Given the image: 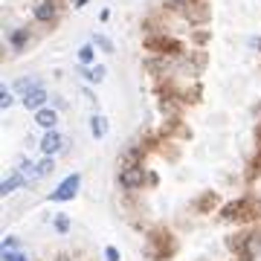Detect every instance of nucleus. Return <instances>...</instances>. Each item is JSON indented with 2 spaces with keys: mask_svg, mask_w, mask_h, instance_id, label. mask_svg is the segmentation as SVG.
I'll return each mask as SVG.
<instances>
[{
  "mask_svg": "<svg viewBox=\"0 0 261 261\" xmlns=\"http://www.w3.org/2000/svg\"><path fill=\"white\" fill-rule=\"evenodd\" d=\"M3 261H29V258L18 250H3Z\"/></svg>",
  "mask_w": 261,
  "mask_h": 261,
  "instance_id": "nucleus-23",
  "label": "nucleus"
},
{
  "mask_svg": "<svg viewBox=\"0 0 261 261\" xmlns=\"http://www.w3.org/2000/svg\"><path fill=\"white\" fill-rule=\"evenodd\" d=\"M23 174H9V177L3 180V186H0V192H3V195H12V192H15V189L18 186H23Z\"/></svg>",
  "mask_w": 261,
  "mask_h": 261,
  "instance_id": "nucleus-13",
  "label": "nucleus"
},
{
  "mask_svg": "<svg viewBox=\"0 0 261 261\" xmlns=\"http://www.w3.org/2000/svg\"><path fill=\"white\" fill-rule=\"evenodd\" d=\"M35 125H41V128H47V130H56L58 113L53 108H41V111H35Z\"/></svg>",
  "mask_w": 261,
  "mask_h": 261,
  "instance_id": "nucleus-8",
  "label": "nucleus"
},
{
  "mask_svg": "<svg viewBox=\"0 0 261 261\" xmlns=\"http://www.w3.org/2000/svg\"><path fill=\"white\" fill-rule=\"evenodd\" d=\"M93 44H96L99 49H102V53H108V56H111V53H116V47H113V41H111L108 35H102V32H96Z\"/></svg>",
  "mask_w": 261,
  "mask_h": 261,
  "instance_id": "nucleus-17",
  "label": "nucleus"
},
{
  "mask_svg": "<svg viewBox=\"0 0 261 261\" xmlns=\"http://www.w3.org/2000/svg\"><path fill=\"white\" fill-rule=\"evenodd\" d=\"M255 137H258V148H261V125H258V130H255Z\"/></svg>",
  "mask_w": 261,
  "mask_h": 261,
  "instance_id": "nucleus-30",
  "label": "nucleus"
},
{
  "mask_svg": "<svg viewBox=\"0 0 261 261\" xmlns=\"http://www.w3.org/2000/svg\"><path fill=\"white\" fill-rule=\"evenodd\" d=\"M105 258H108V261H122V255H119L116 247H105Z\"/></svg>",
  "mask_w": 261,
  "mask_h": 261,
  "instance_id": "nucleus-25",
  "label": "nucleus"
},
{
  "mask_svg": "<svg viewBox=\"0 0 261 261\" xmlns=\"http://www.w3.org/2000/svg\"><path fill=\"white\" fill-rule=\"evenodd\" d=\"M261 212V203L255 197H238V200H229V203L221 209V218L224 221H255Z\"/></svg>",
  "mask_w": 261,
  "mask_h": 261,
  "instance_id": "nucleus-1",
  "label": "nucleus"
},
{
  "mask_svg": "<svg viewBox=\"0 0 261 261\" xmlns=\"http://www.w3.org/2000/svg\"><path fill=\"white\" fill-rule=\"evenodd\" d=\"M90 134H93L96 140H102L105 134H108V119H105L102 113H96L93 119H90Z\"/></svg>",
  "mask_w": 261,
  "mask_h": 261,
  "instance_id": "nucleus-12",
  "label": "nucleus"
},
{
  "mask_svg": "<svg viewBox=\"0 0 261 261\" xmlns=\"http://www.w3.org/2000/svg\"><path fill=\"white\" fill-rule=\"evenodd\" d=\"M79 61H82V64H93L96 61V44H84V47H79Z\"/></svg>",
  "mask_w": 261,
  "mask_h": 261,
  "instance_id": "nucleus-15",
  "label": "nucleus"
},
{
  "mask_svg": "<svg viewBox=\"0 0 261 261\" xmlns=\"http://www.w3.org/2000/svg\"><path fill=\"white\" fill-rule=\"evenodd\" d=\"M261 174V148H258V154L252 157V163H250V171H247V180H255Z\"/></svg>",
  "mask_w": 261,
  "mask_h": 261,
  "instance_id": "nucleus-21",
  "label": "nucleus"
},
{
  "mask_svg": "<svg viewBox=\"0 0 261 261\" xmlns=\"http://www.w3.org/2000/svg\"><path fill=\"white\" fill-rule=\"evenodd\" d=\"M47 90L44 87H38V90H32V93H27V96H20V102H23V108H29V111H41L44 105H47Z\"/></svg>",
  "mask_w": 261,
  "mask_h": 261,
  "instance_id": "nucleus-7",
  "label": "nucleus"
},
{
  "mask_svg": "<svg viewBox=\"0 0 261 261\" xmlns=\"http://www.w3.org/2000/svg\"><path fill=\"white\" fill-rule=\"evenodd\" d=\"M82 6H87V0H75V9H82Z\"/></svg>",
  "mask_w": 261,
  "mask_h": 261,
  "instance_id": "nucleus-29",
  "label": "nucleus"
},
{
  "mask_svg": "<svg viewBox=\"0 0 261 261\" xmlns=\"http://www.w3.org/2000/svg\"><path fill=\"white\" fill-rule=\"evenodd\" d=\"M209 41V32H195V44H206Z\"/></svg>",
  "mask_w": 261,
  "mask_h": 261,
  "instance_id": "nucleus-27",
  "label": "nucleus"
},
{
  "mask_svg": "<svg viewBox=\"0 0 261 261\" xmlns=\"http://www.w3.org/2000/svg\"><path fill=\"white\" fill-rule=\"evenodd\" d=\"M79 186H82V174H70V177H67L64 183L49 195V200H56V203H61V200H73L75 192H79Z\"/></svg>",
  "mask_w": 261,
  "mask_h": 261,
  "instance_id": "nucleus-5",
  "label": "nucleus"
},
{
  "mask_svg": "<svg viewBox=\"0 0 261 261\" xmlns=\"http://www.w3.org/2000/svg\"><path fill=\"white\" fill-rule=\"evenodd\" d=\"M171 3H177V6H192L195 0H171Z\"/></svg>",
  "mask_w": 261,
  "mask_h": 261,
  "instance_id": "nucleus-28",
  "label": "nucleus"
},
{
  "mask_svg": "<svg viewBox=\"0 0 261 261\" xmlns=\"http://www.w3.org/2000/svg\"><path fill=\"white\" fill-rule=\"evenodd\" d=\"M247 238H250V232H238V235H232V238H229L226 244H229V250H235L238 255H241V252H244V244H247Z\"/></svg>",
  "mask_w": 261,
  "mask_h": 261,
  "instance_id": "nucleus-19",
  "label": "nucleus"
},
{
  "mask_svg": "<svg viewBox=\"0 0 261 261\" xmlns=\"http://www.w3.org/2000/svg\"><path fill=\"white\" fill-rule=\"evenodd\" d=\"M174 250H177V244H174V238H171V232H168V229L157 226V229H151V232H148V255L154 261L171 258V255H174Z\"/></svg>",
  "mask_w": 261,
  "mask_h": 261,
  "instance_id": "nucleus-2",
  "label": "nucleus"
},
{
  "mask_svg": "<svg viewBox=\"0 0 261 261\" xmlns=\"http://www.w3.org/2000/svg\"><path fill=\"white\" fill-rule=\"evenodd\" d=\"M105 73H108V70H105V64H93L90 70H82V75L87 79V82H93V84H99V82H102V79H105Z\"/></svg>",
  "mask_w": 261,
  "mask_h": 261,
  "instance_id": "nucleus-14",
  "label": "nucleus"
},
{
  "mask_svg": "<svg viewBox=\"0 0 261 261\" xmlns=\"http://www.w3.org/2000/svg\"><path fill=\"white\" fill-rule=\"evenodd\" d=\"M53 224H56V229H58V232H70V215L58 212V215H56V221H53Z\"/></svg>",
  "mask_w": 261,
  "mask_h": 261,
  "instance_id": "nucleus-22",
  "label": "nucleus"
},
{
  "mask_svg": "<svg viewBox=\"0 0 261 261\" xmlns=\"http://www.w3.org/2000/svg\"><path fill=\"white\" fill-rule=\"evenodd\" d=\"M9 44H12V49H15V53H20V49L27 47L29 44V29H12L9 32Z\"/></svg>",
  "mask_w": 261,
  "mask_h": 261,
  "instance_id": "nucleus-11",
  "label": "nucleus"
},
{
  "mask_svg": "<svg viewBox=\"0 0 261 261\" xmlns=\"http://www.w3.org/2000/svg\"><path fill=\"white\" fill-rule=\"evenodd\" d=\"M261 250V235L258 232H250V238H247V244H244V252L238 255L241 261H252L255 255H258Z\"/></svg>",
  "mask_w": 261,
  "mask_h": 261,
  "instance_id": "nucleus-9",
  "label": "nucleus"
},
{
  "mask_svg": "<svg viewBox=\"0 0 261 261\" xmlns=\"http://www.w3.org/2000/svg\"><path fill=\"white\" fill-rule=\"evenodd\" d=\"M20 247V238H15V235H9L6 241H3V250H18Z\"/></svg>",
  "mask_w": 261,
  "mask_h": 261,
  "instance_id": "nucleus-26",
  "label": "nucleus"
},
{
  "mask_svg": "<svg viewBox=\"0 0 261 261\" xmlns=\"http://www.w3.org/2000/svg\"><path fill=\"white\" fill-rule=\"evenodd\" d=\"M61 148H64V137H61L58 130H47L44 140H41V151H44L47 157H53V154H58Z\"/></svg>",
  "mask_w": 261,
  "mask_h": 261,
  "instance_id": "nucleus-6",
  "label": "nucleus"
},
{
  "mask_svg": "<svg viewBox=\"0 0 261 261\" xmlns=\"http://www.w3.org/2000/svg\"><path fill=\"white\" fill-rule=\"evenodd\" d=\"M215 203H218V195H215V192H206V195H200V200H197V212H209V209H215Z\"/></svg>",
  "mask_w": 261,
  "mask_h": 261,
  "instance_id": "nucleus-16",
  "label": "nucleus"
},
{
  "mask_svg": "<svg viewBox=\"0 0 261 261\" xmlns=\"http://www.w3.org/2000/svg\"><path fill=\"white\" fill-rule=\"evenodd\" d=\"M142 180H145V168H142V166H125V168L119 171V186L128 189V192L140 189Z\"/></svg>",
  "mask_w": 261,
  "mask_h": 261,
  "instance_id": "nucleus-4",
  "label": "nucleus"
},
{
  "mask_svg": "<svg viewBox=\"0 0 261 261\" xmlns=\"http://www.w3.org/2000/svg\"><path fill=\"white\" fill-rule=\"evenodd\" d=\"M56 18V0H41L35 6V20H41V23H47V20Z\"/></svg>",
  "mask_w": 261,
  "mask_h": 261,
  "instance_id": "nucleus-10",
  "label": "nucleus"
},
{
  "mask_svg": "<svg viewBox=\"0 0 261 261\" xmlns=\"http://www.w3.org/2000/svg\"><path fill=\"white\" fill-rule=\"evenodd\" d=\"M12 102H15V96H12V90H6V87H3V90H0V108H9Z\"/></svg>",
  "mask_w": 261,
  "mask_h": 261,
  "instance_id": "nucleus-24",
  "label": "nucleus"
},
{
  "mask_svg": "<svg viewBox=\"0 0 261 261\" xmlns=\"http://www.w3.org/2000/svg\"><path fill=\"white\" fill-rule=\"evenodd\" d=\"M145 49L157 53V56H180L183 44L177 38H168V35H151V38H145Z\"/></svg>",
  "mask_w": 261,
  "mask_h": 261,
  "instance_id": "nucleus-3",
  "label": "nucleus"
},
{
  "mask_svg": "<svg viewBox=\"0 0 261 261\" xmlns=\"http://www.w3.org/2000/svg\"><path fill=\"white\" fill-rule=\"evenodd\" d=\"M35 171H38V177H47V174H53V171H56V160H53V157H44V160L35 166Z\"/></svg>",
  "mask_w": 261,
  "mask_h": 261,
  "instance_id": "nucleus-18",
  "label": "nucleus"
},
{
  "mask_svg": "<svg viewBox=\"0 0 261 261\" xmlns=\"http://www.w3.org/2000/svg\"><path fill=\"white\" fill-rule=\"evenodd\" d=\"M15 90H18V93H32V90H38V82L35 79H18V82H15Z\"/></svg>",
  "mask_w": 261,
  "mask_h": 261,
  "instance_id": "nucleus-20",
  "label": "nucleus"
}]
</instances>
